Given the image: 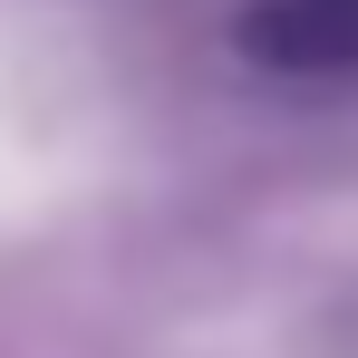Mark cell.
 <instances>
[{"label":"cell","instance_id":"obj_1","mask_svg":"<svg viewBox=\"0 0 358 358\" xmlns=\"http://www.w3.org/2000/svg\"><path fill=\"white\" fill-rule=\"evenodd\" d=\"M252 49L281 68H339V59H358V0H262Z\"/></svg>","mask_w":358,"mask_h":358}]
</instances>
